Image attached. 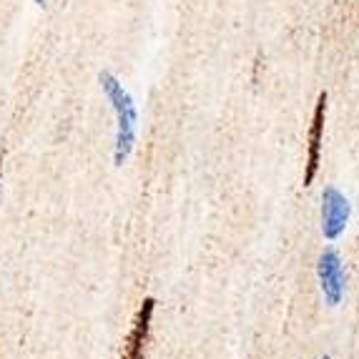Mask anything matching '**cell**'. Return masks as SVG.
<instances>
[{"label":"cell","mask_w":359,"mask_h":359,"mask_svg":"<svg viewBox=\"0 0 359 359\" xmlns=\"http://www.w3.org/2000/svg\"><path fill=\"white\" fill-rule=\"evenodd\" d=\"M101 88L106 93V98L111 101L116 111V151H114V163L123 166L131 156L133 146H136V103H133L131 93L123 88V83H118V78L111 73H101L98 76Z\"/></svg>","instance_id":"6da1fadb"},{"label":"cell","mask_w":359,"mask_h":359,"mask_svg":"<svg viewBox=\"0 0 359 359\" xmlns=\"http://www.w3.org/2000/svg\"><path fill=\"white\" fill-rule=\"evenodd\" d=\"M349 214H352V206H349L347 196L334 189V186H327L322 191V233L327 239H339L344 229H347Z\"/></svg>","instance_id":"7a4b0ae2"},{"label":"cell","mask_w":359,"mask_h":359,"mask_svg":"<svg viewBox=\"0 0 359 359\" xmlns=\"http://www.w3.org/2000/svg\"><path fill=\"white\" fill-rule=\"evenodd\" d=\"M317 274H319V284H322L327 304L337 306L341 302V297H344V266H341V259L334 249H327V252L319 257Z\"/></svg>","instance_id":"3957f363"},{"label":"cell","mask_w":359,"mask_h":359,"mask_svg":"<svg viewBox=\"0 0 359 359\" xmlns=\"http://www.w3.org/2000/svg\"><path fill=\"white\" fill-rule=\"evenodd\" d=\"M154 309H156V302L151 299V297H146L136 311V319H133V327L126 337V344H123L121 359H144L146 341H149V332H151V319H154Z\"/></svg>","instance_id":"277c9868"},{"label":"cell","mask_w":359,"mask_h":359,"mask_svg":"<svg viewBox=\"0 0 359 359\" xmlns=\"http://www.w3.org/2000/svg\"><path fill=\"white\" fill-rule=\"evenodd\" d=\"M324 121H327V93L317 98L314 116L309 126V151H306V168H304V186H311L314 176L319 171V156H322V136H324Z\"/></svg>","instance_id":"5b68a950"},{"label":"cell","mask_w":359,"mask_h":359,"mask_svg":"<svg viewBox=\"0 0 359 359\" xmlns=\"http://www.w3.org/2000/svg\"><path fill=\"white\" fill-rule=\"evenodd\" d=\"M0 176H3V156H0Z\"/></svg>","instance_id":"8992f818"},{"label":"cell","mask_w":359,"mask_h":359,"mask_svg":"<svg viewBox=\"0 0 359 359\" xmlns=\"http://www.w3.org/2000/svg\"><path fill=\"white\" fill-rule=\"evenodd\" d=\"M36 3H41V6H43V3H46V0H36Z\"/></svg>","instance_id":"52a82bcc"},{"label":"cell","mask_w":359,"mask_h":359,"mask_svg":"<svg viewBox=\"0 0 359 359\" xmlns=\"http://www.w3.org/2000/svg\"><path fill=\"white\" fill-rule=\"evenodd\" d=\"M322 359H332V357H322Z\"/></svg>","instance_id":"ba28073f"}]
</instances>
